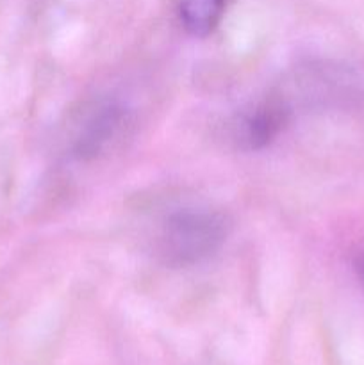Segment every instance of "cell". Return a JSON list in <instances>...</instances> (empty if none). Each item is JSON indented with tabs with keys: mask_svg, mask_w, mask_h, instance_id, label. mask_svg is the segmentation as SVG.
Listing matches in <instances>:
<instances>
[{
	"mask_svg": "<svg viewBox=\"0 0 364 365\" xmlns=\"http://www.w3.org/2000/svg\"><path fill=\"white\" fill-rule=\"evenodd\" d=\"M228 235V221L221 212L203 207H186L168 214L156 237V255L164 266L189 267L209 259Z\"/></svg>",
	"mask_w": 364,
	"mask_h": 365,
	"instance_id": "cell-1",
	"label": "cell"
},
{
	"mask_svg": "<svg viewBox=\"0 0 364 365\" xmlns=\"http://www.w3.org/2000/svg\"><path fill=\"white\" fill-rule=\"evenodd\" d=\"M125 123L123 109L106 103L100 106L86 118L81 132L75 139L74 150L79 159H93L103 152L107 145L118 135Z\"/></svg>",
	"mask_w": 364,
	"mask_h": 365,
	"instance_id": "cell-2",
	"label": "cell"
},
{
	"mask_svg": "<svg viewBox=\"0 0 364 365\" xmlns=\"http://www.w3.org/2000/svg\"><path fill=\"white\" fill-rule=\"evenodd\" d=\"M289 110L280 102H263L253 107L252 110L241 118L238 128V141L248 150H257L266 146L271 139L278 135V132L288 123Z\"/></svg>",
	"mask_w": 364,
	"mask_h": 365,
	"instance_id": "cell-3",
	"label": "cell"
},
{
	"mask_svg": "<svg viewBox=\"0 0 364 365\" xmlns=\"http://www.w3.org/2000/svg\"><path fill=\"white\" fill-rule=\"evenodd\" d=\"M225 0H181L178 13L186 31L193 36L211 34L220 24Z\"/></svg>",
	"mask_w": 364,
	"mask_h": 365,
	"instance_id": "cell-4",
	"label": "cell"
},
{
	"mask_svg": "<svg viewBox=\"0 0 364 365\" xmlns=\"http://www.w3.org/2000/svg\"><path fill=\"white\" fill-rule=\"evenodd\" d=\"M355 271H357V277H359L360 285H363V289H364V252L360 253L359 257H357V260H355Z\"/></svg>",
	"mask_w": 364,
	"mask_h": 365,
	"instance_id": "cell-5",
	"label": "cell"
}]
</instances>
